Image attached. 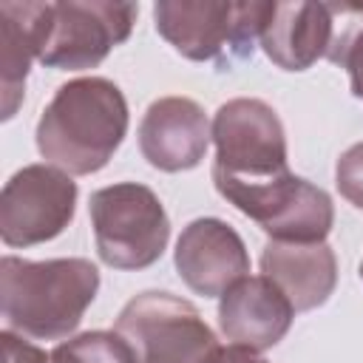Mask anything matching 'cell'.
I'll list each match as a JSON object with an SVG mask.
<instances>
[{"label": "cell", "instance_id": "7a4b0ae2", "mask_svg": "<svg viewBox=\"0 0 363 363\" xmlns=\"http://www.w3.org/2000/svg\"><path fill=\"white\" fill-rule=\"evenodd\" d=\"M99 289V269L88 258L0 261V309L11 332L37 340L68 337Z\"/></svg>", "mask_w": 363, "mask_h": 363}, {"label": "cell", "instance_id": "30bf717a", "mask_svg": "<svg viewBox=\"0 0 363 363\" xmlns=\"http://www.w3.org/2000/svg\"><path fill=\"white\" fill-rule=\"evenodd\" d=\"M176 269L182 281L204 298H221L250 275V255L241 235L221 218L190 221L176 241Z\"/></svg>", "mask_w": 363, "mask_h": 363}, {"label": "cell", "instance_id": "52a82bcc", "mask_svg": "<svg viewBox=\"0 0 363 363\" xmlns=\"http://www.w3.org/2000/svg\"><path fill=\"white\" fill-rule=\"evenodd\" d=\"M136 23L133 3L65 0L45 3L37 60L57 71H85L99 65L113 45L125 43Z\"/></svg>", "mask_w": 363, "mask_h": 363}, {"label": "cell", "instance_id": "e0dca14e", "mask_svg": "<svg viewBox=\"0 0 363 363\" xmlns=\"http://www.w3.org/2000/svg\"><path fill=\"white\" fill-rule=\"evenodd\" d=\"M51 363H139L133 346L113 332H82L51 352Z\"/></svg>", "mask_w": 363, "mask_h": 363}, {"label": "cell", "instance_id": "2e32d148", "mask_svg": "<svg viewBox=\"0 0 363 363\" xmlns=\"http://www.w3.org/2000/svg\"><path fill=\"white\" fill-rule=\"evenodd\" d=\"M329 11L335 20L329 60L349 71L352 94L363 99V9L329 3Z\"/></svg>", "mask_w": 363, "mask_h": 363}, {"label": "cell", "instance_id": "7c38bea8", "mask_svg": "<svg viewBox=\"0 0 363 363\" xmlns=\"http://www.w3.org/2000/svg\"><path fill=\"white\" fill-rule=\"evenodd\" d=\"M295 318L289 298L267 278L247 275L233 284L218 303V326L224 337L235 346H247L252 352L272 349Z\"/></svg>", "mask_w": 363, "mask_h": 363}, {"label": "cell", "instance_id": "9c48e42d", "mask_svg": "<svg viewBox=\"0 0 363 363\" xmlns=\"http://www.w3.org/2000/svg\"><path fill=\"white\" fill-rule=\"evenodd\" d=\"M218 193L272 235V241L318 244L329 235L335 221L332 199L312 182L292 173L264 184L224 187Z\"/></svg>", "mask_w": 363, "mask_h": 363}, {"label": "cell", "instance_id": "ba28073f", "mask_svg": "<svg viewBox=\"0 0 363 363\" xmlns=\"http://www.w3.org/2000/svg\"><path fill=\"white\" fill-rule=\"evenodd\" d=\"M77 184L54 164L17 170L0 193V238L9 247H34L57 238L74 218Z\"/></svg>", "mask_w": 363, "mask_h": 363}, {"label": "cell", "instance_id": "8fae6325", "mask_svg": "<svg viewBox=\"0 0 363 363\" xmlns=\"http://www.w3.org/2000/svg\"><path fill=\"white\" fill-rule=\"evenodd\" d=\"M210 128L213 125L207 122L199 102L187 96H162L142 116V156L164 173L190 170L207 153V145L213 139Z\"/></svg>", "mask_w": 363, "mask_h": 363}, {"label": "cell", "instance_id": "4fadbf2b", "mask_svg": "<svg viewBox=\"0 0 363 363\" xmlns=\"http://www.w3.org/2000/svg\"><path fill=\"white\" fill-rule=\"evenodd\" d=\"M335 20L329 3H272V14L261 31L267 57L284 71H303L329 57Z\"/></svg>", "mask_w": 363, "mask_h": 363}, {"label": "cell", "instance_id": "ffe728a7", "mask_svg": "<svg viewBox=\"0 0 363 363\" xmlns=\"http://www.w3.org/2000/svg\"><path fill=\"white\" fill-rule=\"evenodd\" d=\"M221 363H267L258 352H252V349H247V346H235V343H230L224 352H221Z\"/></svg>", "mask_w": 363, "mask_h": 363}, {"label": "cell", "instance_id": "ac0fdd59", "mask_svg": "<svg viewBox=\"0 0 363 363\" xmlns=\"http://www.w3.org/2000/svg\"><path fill=\"white\" fill-rule=\"evenodd\" d=\"M335 184L346 201L363 210V142L343 150L335 167Z\"/></svg>", "mask_w": 363, "mask_h": 363}, {"label": "cell", "instance_id": "277c9868", "mask_svg": "<svg viewBox=\"0 0 363 363\" xmlns=\"http://www.w3.org/2000/svg\"><path fill=\"white\" fill-rule=\"evenodd\" d=\"M216 190L275 182L289 173L286 136L278 113L261 99H230L213 116Z\"/></svg>", "mask_w": 363, "mask_h": 363}, {"label": "cell", "instance_id": "3957f363", "mask_svg": "<svg viewBox=\"0 0 363 363\" xmlns=\"http://www.w3.org/2000/svg\"><path fill=\"white\" fill-rule=\"evenodd\" d=\"M272 14V3L162 0L153 6L156 31L187 60L233 62L252 54Z\"/></svg>", "mask_w": 363, "mask_h": 363}, {"label": "cell", "instance_id": "8992f818", "mask_svg": "<svg viewBox=\"0 0 363 363\" xmlns=\"http://www.w3.org/2000/svg\"><path fill=\"white\" fill-rule=\"evenodd\" d=\"M91 224L99 258L113 269H145L167 247L170 221L159 196L136 182H119L91 196Z\"/></svg>", "mask_w": 363, "mask_h": 363}, {"label": "cell", "instance_id": "9a60e30c", "mask_svg": "<svg viewBox=\"0 0 363 363\" xmlns=\"http://www.w3.org/2000/svg\"><path fill=\"white\" fill-rule=\"evenodd\" d=\"M45 3H0V68H3V119H11L26 88V74L40 48V23Z\"/></svg>", "mask_w": 363, "mask_h": 363}, {"label": "cell", "instance_id": "5bb4252c", "mask_svg": "<svg viewBox=\"0 0 363 363\" xmlns=\"http://www.w3.org/2000/svg\"><path fill=\"white\" fill-rule=\"evenodd\" d=\"M261 272L289 298L295 312L323 306L337 284V261L326 241H269L261 252Z\"/></svg>", "mask_w": 363, "mask_h": 363}, {"label": "cell", "instance_id": "d6986e66", "mask_svg": "<svg viewBox=\"0 0 363 363\" xmlns=\"http://www.w3.org/2000/svg\"><path fill=\"white\" fill-rule=\"evenodd\" d=\"M3 340V354H6V363H51V354L43 352L40 346L17 337L11 329H6L0 335Z\"/></svg>", "mask_w": 363, "mask_h": 363}, {"label": "cell", "instance_id": "44dd1931", "mask_svg": "<svg viewBox=\"0 0 363 363\" xmlns=\"http://www.w3.org/2000/svg\"><path fill=\"white\" fill-rule=\"evenodd\" d=\"M360 278H363V264H360Z\"/></svg>", "mask_w": 363, "mask_h": 363}, {"label": "cell", "instance_id": "5b68a950", "mask_svg": "<svg viewBox=\"0 0 363 363\" xmlns=\"http://www.w3.org/2000/svg\"><path fill=\"white\" fill-rule=\"evenodd\" d=\"M116 332L133 346L139 363H221V346L199 309L173 292H139L119 318Z\"/></svg>", "mask_w": 363, "mask_h": 363}, {"label": "cell", "instance_id": "6da1fadb", "mask_svg": "<svg viewBox=\"0 0 363 363\" xmlns=\"http://www.w3.org/2000/svg\"><path fill=\"white\" fill-rule=\"evenodd\" d=\"M128 133V102L116 82L82 77L57 88L37 122V150L54 167L88 176L102 170Z\"/></svg>", "mask_w": 363, "mask_h": 363}]
</instances>
